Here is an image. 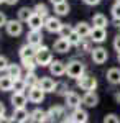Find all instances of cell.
I'll list each match as a JSON object with an SVG mask.
<instances>
[{"label":"cell","instance_id":"obj_1","mask_svg":"<svg viewBox=\"0 0 120 123\" xmlns=\"http://www.w3.org/2000/svg\"><path fill=\"white\" fill-rule=\"evenodd\" d=\"M35 61L40 67H49V64L53 62V53L51 49L45 44L36 48V54H35Z\"/></svg>","mask_w":120,"mask_h":123},{"label":"cell","instance_id":"obj_2","mask_svg":"<svg viewBox=\"0 0 120 123\" xmlns=\"http://www.w3.org/2000/svg\"><path fill=\"white\" fill-rule=\"evenodd\" d=\"M82 74H86V64H84L82 61L73 59V61H69L66 64V76L69 77V79H76L77 80Z\"/></svg>","mask_w":120,"mask_h":123},{"label":"cell","instance_id":"obj_3","mask_svg":"<svg viewBox=\"0 0 120 123\" xmlns=\"http://www.w3.org/2000/svg\"><path fill=\"white\" fill-rule=\"evenodd\" d=\"M63 122H67V123H86V122H89V113H87V110L77 107V108H74L67 117L63 118Z\"/></svg>","mask_w":120,"mask_h":123},{"label":"cell","instance_id":"obj_4","mask_svg":"<svg viewBox=\"0 0 120 123\" xmlns=\"http://www.w3.org/2000/svg\"><path fill=\"white\" fill-rule=\"evenodd\" d=\"M97 85H99L97 79L94 76H91V74H82V76L77 79V87L81 90H86V92L87 90H95Z\"/></svg>","mask_w":120,"mask_h":123},{"label":"cell","instance_id":"obj_5","mask_svg":"<svg viewBox=\"0 0 120 123\" xmlns=\"http://www.w3.org/2000/svg\"><path fill=\"white\" fill-rule=\"evenodd\" d=\"M5 31L7 35L12 36V38H17V36H21L23 33V21L21 20H8L7 25H5Z\"/></svg>","mask_w":120,"mask_h":123},{"label":"cell","instance_id":"obj_6","mask_svg":"<svg viewBox=\"0 0 120 123\" xmlns=\"http://www.w3.org/2000/svg\"><path fill=\"white\" fill-rule=\"evenodd\" d=\"M91 57H92V62L94 64H105L107 62V59H109V53H107V49L102 46H97V48H92V51H91Z\"/></svg>","mask_w":120,"mask_h":123},{"label":"cell","instance_id":"obj_7","mask_svg":"<svg viewBox=\"0 0 120 123\" xmlns=\"http://www.w3.org/2000/svg\"><path fill=\"white\" fill-rule=\"evenodd\" d=\"M45 95L46 92L40 87V85H33V87H28V100L31 104H41L45 100Z\"/></svg>","mask_w":120,"mask_h":123},{"label":"cell","instance_id":"obj_8","mask_svg":"<svg viewBox=\"0 0 120 123\" xmlns=\"http://www.w3.org/2000/svg\"><path fill=\"white\" fill-rule=\"evenodd\" d=\"M64 102H66V107H67V108L74 110V108H77V107L82 105V97L77 94L76 90H69L64 97Z\"/></svg>","mask_w":120,"mask_h":123},{"label":"cell","instance_id":"obj_9","mask_svg":"<svg viewBox=\"0 0 120 123\" xmlns=\"http://www.w3.org/2000/svg\"><path fill=\"white\" fill-rule=\"evenodd\" d=\"M63 25H64V23L59 20L58 15H54V17L49 15V17L45 20V30H46L48 33H59V30H61Z\"/></svg>","mask_w":120,"mask_h":123},{"label":"cell","instance_id":"obj_10","mask_svg":"<svg viewBox=\"0 0 120 123\" xmlns=\"http://www.w3.org/2000/svg\"><path fill=\"white\" fill-rule=\"evenodd\" d=\"M49 74L54 77L66 76V62H63L61 59H53V62L49 64Z\"/></svg>","mask_w":120,"mask_h":123},{"label":"cell","instance_id":"obj_11","mask_svg":"<svg viewBox=\"0 0 120 123\" xmlns=\"http://www.w3.org/2000/svg\"><path fill=\"white\" fill-rule=\"evenodd\" d=\"M30 102L28 100V95L25 92H15L10 95V104L13 105V108H18V107H27V104Z\"/></svg>","mask_w":120,"mask_h":123},{"label":"cell","instance_id":"obj_12","mask_svg":"<svg viewBox=\"0 0 120 123\" xmlns=\"http://www.w3.org/2000/svg\"><path fill=\"white\" fill-rule=\"evenodd\" d=\"M27 43L31 44L33 48H38L43 44V33L41 30H30L27 35Z\"/></svg>","mask_w":120,"mask_h":123},{"label":"cell","instance_id":"obj_13","mask_svg":"<svg viewBox=\"0 0 120 123\" xmlns=\"http://www.w3.org/2000/svg\"><path fill=\"white\" fill-rule=\"evenodd\" d=\"M71 41L67 38H63V36H59V38L54 41V44H53V49H54L56 53H59V54H64V53H69L71 51Z\"/></svg>","mask_w":120,"mask_h":123},{"label":"cell","instance_id":"obj_14","mask_svg":"<svg viewBox=\"0 0 120 123\" xmlns=\"http://www.w3.org/2000/svg\"><path fill=\"white\" fill-rule=\"evenodd\" d=\"M82 105L87 107V108H94L99 105V95L95 90H87L86 94L82 95Z\"/></svg>","mask_w":120,"mask_h":123},{"label":"cell","instance_id":"obj_15","mask_svg":"<svg viewBox=\"0 0 120 123\" xmlns=\"http://www.w3.org/2000/svg\"><path fill=\"white\" fill-rule=\"evenodd\" d=\"M66 108L67 107H63V105H53L48 108V118L49 122H54V120H59L61 117H66Z\"/></svg>","mask_w":120,"mask_h":123},{"label":"cell","instance_id":"obj_16","mask_svg":"<svg viewBox=\"0 0 120 123\" xmlns=\"http://www.w3.org/2000/svg\"><path fill=\"white\" fill-rule=\"evenodd\" d=\"M89 38L92 39V43H97L100 44L107 39V30L100 28V26H92V31H91V36Z\"/></svg>","mask_w":120,"mask_h":123},{"label":"cell","instance_id":"obj_17","mask_svg":"<svg viewBox=\"0 0 120 123\" xmlns=\"http://www.w3.org/2000/svg\"><path fill=\"white\" fill-rule=\"evenodd\" d=\"M38 85H40L46 94H53V92H56L58 82H56L53 77H40V84Z\"/></svg>","mask_w":120,"mask_h":123},{"label":"cell","instance_id":"obj_18","mask_svg":"<svg viewBox=\"0 0 120 123\" xmlns=\"http://www.w3.org/2000/svg\"><path fill=\"white\" fill-rule=\"evenodd\" d=\"M12 118H13V122H18V123L30 122V112L27 110V107L13 108V115H12Z\"/></svg>","mask_w":120,"mask_h":123},{"label":"cell","instance_id":"obj_19","mask_svg":"<svg viewBox=\"0 0 120 123\" xmlns=\"http://www.w3.org/2000/svg\"><path fill=\"white\" fill-rule=\"evenodd\" d=\"M45 20L46 18H43L41 15H38L36 12L30 17V20H28L27 23H28V28L30 30H43L45 28Z\"/></svg>","mask_w":120,"mask_h":123},{"label":"cell","instance_id":"obj_20","mask_svg":"<svg viewBox=\"0 0 120 123\" xmlns=\"http://www.w3.org/2000/svg\"><path fill=\"white\" fill-rule=\"evenodd\" d=\"M30 122L33 123H45V122H49L48 118V112L41 110V108H35L30 112Z\"/></svg>","mask_w":120,"mask_h":123},{"label":"cell","instance_id":"obj_21","mask_svg":"<svg viewBox=\"0 0 120 123\" xmlns=\"http://www.w3.org/2000/svg\"><path fill=\"white\" fill-rule=\"evenodd\" d=\"M74 30L81 35V38H89L91 36V31H92V23H87V21H79Z\"/></svg>","mask_w":120,"mask_h":123},{"label":"cell","instance_id":"obj_22","mask_svg":"<svg viewBox=\"0 0 120 123\" xmlns=\"http://www.w3.org/2000/svg\"><path fill=\"white\" fill-rule=\"evenodd\" d=\"M35 54H36V48H33L31 44H28V43H25L23 46H20V49H18V56H20V59L35 57Z\"/></svg>","mask_w":120,"mask_h":123},{"label":"cell","instance_id":"obj_23","mask_svg":"<svg viewBox=\"0 0 120 123\" xmlns=\"http://www.w3.org/2000/svg\"><path fill=\"white\" fill-rule=\"evenodd\" d=\"M105 79H107V82L112 84V85L120 84V69L119 67H110V69L107 71V74H105Z\"/></svg>","mask_w":120,"mask_h":123},{"label":"cell","instance_id":"obj_24","mask_svg":"<svg viewBox=\"0 0 120 123\" xmlns=\"http://www.w3.org/2000/svg\"><path fill=\"white\" fill-rule=\"evenodd\" d=\"M0 90H2V92L13 90V77H10L7 72H5L3 76L0 74Z\"/></svg>","mask_w":120,"mask_h":123},{"label":"cell","instance_id":"obj_25","mask_svg":"<svg viewBox=\"0 0 120 123\" xmlns=\"http://www.w3.org/2000/svg\"><path fill=\"white\" fill-rule=\"evenodd\" d=\"M5 72H7L10 77H13V79L23 77V66H21V64H12V62H10Z\"/></svg>","mask_w":120,"mask_h":123},{"label":"cell","instance_id":"obj_26","mask_svg":"<svg viewBox=\"0 0 120 123\" xmlns=\"http://www.w3.org/2000/svg\"><path fill=\"white\" fill-rule=\"evenodd\" d=\"M91 23H92V26H100V28L109 26V20H107V17L104 13H95L92 17V20H91Z\"/></svg>","mask_w":120,"mask_h":123},{"label":"cell","instance_id":"obj_27","mask_svg":"<svg viewBox=\"0 0 120 123\" xmlns=\"http://www.w3.org/2000/svg\"><path fill=\"white\" fill-rule=\"evenodd\" d=\"M53 7H54V15H58V17H66V15H69V12H71V7H69L67 2L56 3Z\"/></svg>","mask_w":120,"mask_h":123},{"label":"cell","instance_id":"obj_28","mask_svg":"<svg viewBox=\"0 0 120 123\" xmlns=\"http://www.w3.org/2000/svg\"><path fill=\"white\" fill-rule=\"evenodd\" d=\"M23 79H25V82H27L28 87H33V85L40 84V77L36 76V72H35V71H27V72H25V76H23Z\"/></svg>","mask_w":120,"mask_h":123},{"label":"cell","instance_id":"obj_29","mask_svg":"<svg viewBox=\"0 0 120 123\" xmlns=\"http://www.w3.org/2000/svg\"><path fill=\"white\" fill-rule=\"evenodd\" d=\"M92 39L91 38H82L79 43H77V46H76V49L79 51V53H91L92 51Z\"/></svg>","mask_w":120,"mask_h":123},{"label":"cell","instance_id":"obj_30","mask_svg":"<svg viewBox=\"0 0 120 123\" xmlns=\"http://www.w3.org/2000/svg\"><path fill=\"white\" fill-rule=\"evenodd\" d=\"M35 13V10L30 8V7H21V8L17 12V15H18V20H21L23 23H27L28 20H30V17Z\"/></svg>","mask_w":120,"mask_h":123},{"label":"cell","instance_id":"obj_31","mask_svg":"<svg viewBox=\"0 0 120 123\" xmlns=\"http://www.w3.org/2000/svg\"><path fill=\"white\" fill-rule=\"evenodd\" d=\"M21 61V66L25 71H36V61H35V57H28V59H20Z\"/></svg>","mask_w":120,"mask_h":123},{"label":"cell","instance_id":"obj_32","mask_svg":"<svg viewBox=\"0 0 120 123\" xmlns=\"http://www.w3.org/2000/svg\"><path fill=\"white\" fill-rule=\"evenodd\" d=\"M27 89H28V85H27V82H25L23 77L13 79V90H15V92H25Z\"/></svg>","mask_w":120,"mask_h":123},{"label":"cell","instance_id":"obj_33","mask_svg":"<svg viewBox=\"0 0 120 123\" xmlns=\"http://www.w3.org/2000/svg\"><path fill=\"white\" fill-rule=\"evenodd\" d=\"M33 10L36 12L38 15H41L43 18H48L49 17V8H48V5H45V3H36L33 7Z\"/></svg>","mask_w":120,"mask_h":123},{"label":"cell","instance_id":"obj_34","mask_svg":"<svg viewBox=\"0 0 120 123\" xmlns=\"http://www.w3.org/2000/svg\"><path fill=\"white\" fill-rule=\"evenodd\" d=\"M69 90L71 89H69V85L66 84V82H58V85H56V94L59 95V97H66V94Z\"/></svg>","mask_w":120,"mask_h":123},{"label":"cell","instance_id":"obj_35","mask_svg":"<svg viewBox=\"0 0 120 123\" xmlns=\"http://www.w3.org/2000/svg\"><path fill=\"white\" fill-rule=\"evenodd\" d=\"M110 15L113 20H120V2H115L110 7Z\"/></svg>","mask_w":120,"mask_h":123},{"label":"cell","instance_id":"obj_36","mask_svg":"<svg viewBox=\"0 0 120 123\" xmlns=\"http://www.w3.org/2000/svg\"><path fill=\"white\" fill-rule=\"evenodd\" d=\"M73 31H74V26H71V25H63L58 35H59V36H63V38H67Z\"/></svg>","mask_w":120,"mask_h":123},{"label":"cell","instance_id":"obj_37","mask_svg":"<svg viewBox=\"0 0 120 123\" xmlns=\"http://www.w3.org/2000/svg\"><path fill=\"white\" fill-rule=\"evenodd\" d=\"M67 39H69V41H71V44H73L74 48L77 46V43H79V41H81V35H79V33H77V31H76V30H74L73 33H71V35H69V36H67Z\"/></svg>","mask_w":120,"mask_h":123},{"label":"cell","instance_id":"obj_38","mask_svg":"<svg viewBox=\"0 0 120 123\" xmlns=\"http://www.w3.org/2000/svg\"><path fill=\"white\" fill-rule=\"evenodd\" d=\"M104 123H120V117L115 113H107L104 117Z\"/></svg>","mask_w":120,"mask_h":123},{"label":"cell","instance_id":"obj_39","mask_svg":"<svg viewBox=\"0 0 120 123\" xmlns=\"http://www.w3.org/2000/svg\"><path fill=\"white\" fill-rule=\"evenodd\" d=\"M8 64H10L8 59L0 54V72H5V71H7V67H8Z\"/></svg>","mask_w":120,"mask_h":123},{"label":"cell","instance_id":"obj_40","mask_svg":"<svg viewBox=\"0 0 120 123\" xmlns=\"http://www.w3.org/2000/svg\"><path fill=\"white\" fill-rule=\"evenodd\" d=\"M112 46H113V49L117 51V53H120V33L113 38V43H112Z\"/></svg>","mask_w":120,"mask_h":123},{"label":"cell","instance_id":"obj_41","mask_svg":"<svg viewBox=\"0 0 120 123\" xmlns=\"http://www.w3.org/2000/svg\"><path fill=\"white\" fill-rule=\"evenodd\" d=\"M7 21H8L7 15H5V13L0 10V28H2V26H5V25H7Z\"/></svg>","mask_w":120,"mask_h":123},{"label":"cell","instance_id":"obj_42","mask_svg":"<svg viewBox=\"0 0 120 123\" xmlns=\"http://www.w3.org/2000/svg\"><path fill=\"white\" fill-rule=\"evenodd\" d=\"M86 5H89V7H95V5H99L102 0H82Z\"/></svg>","mask_w":120,"mask_h":123},{"label":"cell","instance_id":"obj_43","mask_svg":"<svg viewBox=\"0 0 120 123\" xmlns=\"http://www.w3.org/2000/svg\"><path fill=\"white\" fill-rule=\"evenodd\" d=\"M3 113H7V108H5L3 102H0V115H3Z\"/></svg>","mask_w":120,"mask_h":123},{"label":"cell","instance_id":"obj_44","mask_svg":"<svg viewBox=\"0 0 120 123\" xmlns=\"http://www.w3.org/2000/svg\"><path fill=\"white\" fill-rule=\"evenodd\" d=\"M5 3L10 5V7H13V5H17V3H18V0H5Z\"/></svg>","mask_w":120,"mask_h":123},{"label":"cell","instance_id":"obj_45","mask_svg":"<svg viewBox=\"0 0 120 123\" xmlns=\"http://www.w3.org/2000/svg\"><path fill=\"white\" fill-rule=\"evenodd\" d=\"M113 98H115V102L120 105V92H115V95H113Z\"/></svg>","mask_w":120,"mask_h":123},{"label":"cell","instance_id":"obj_46","mask_svg":"<svg viewBox=\"0 0 120 123\" xmlns=\"http://www.w3.org/2000/svg\"><path fill=\"white\" fill-rule=\"evenodd\" d=\"M113 25H115V28H117V31L120 33V20H115V23H113Z\"/></svg>","mask_w":120,"mask_h":123},{"label":"cell","instance_id":"obj_47","mask_svg":"<svg viewBox=\"0 0 120 123\" xmlns=\"http://www.w3.org/2000/svg\"><path fill=\"white\" fill-rule=\"evenodd\" d=\"M53 5H56V3H61V2H66V0H49Z\"/></svg>","mask_w":120,"mask_h":123},{"label":"cell","instance_id":"obj_48","mask_svg":"<svg viewBox=\"0 0 120 123\" xmlns=\"http://www.w3.org/2000/svg\"><path fill=\"white\" fill-rule=\"evenodd\" d=\"M117 61L120 62V53H117Z\"/></svg>","mask_w":120,"mask_h":123},{"label":"cell","instance_id":"obj_49","mask_svg":"<svg viewBox=\"0 0 120 123\" xmlns=\"http://www.w3.org/2000/svg\"><path fill=\"white\" fill-rule=\"evenodd\" d=\"M0 3H5V0H0Z\"/></svg>","mask_w":120,"mask_h":123},{"label":"cell","instance_id":"obj_50","mask_svg":"<svg viewBox=\"0 0 120 123\" xmlns=\"http://www.w3.org/2000/svg\"><path fill=\"white\" fill-rule=\"evenodd\" d=\"M115 2H120V0H115Z\"/></svg>","mask_w":120,"mask_h":123}]
</instances>
